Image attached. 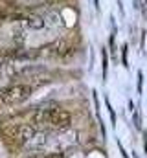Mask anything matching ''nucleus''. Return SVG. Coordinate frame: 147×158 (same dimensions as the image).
<instances>
[{
    "label": "nucleus",
    "instance_id": "f257e3e1",
    "mask_svg": "<svg viewBox=\"0 0 147 158\" xmlns=\"http://www.w3.org/2000/svg\"><path fill=\"white\" fill-rule=\"evenodd\" d=\"M37 127H33L30 121H15V123H6L0 127V134L6 140V143L11 149H24L30 140L35 136Z\"/></svg>",
    "mask_w": 147,
    "mask_h": 158
},
{
    "label": "nucleus",
    "instance_id": "f03ea898",
    "mask_svg": "<svg viewBox=\"0 0 147 158\" xmlns=\"http://www.w3.org/2000/svg\"><path fill=\"white\" fill-rule=\"evenodd\" d=\"M33 86L26 83H11L4 88H0V103L6 107H17L28 101L33 94Z\"/></svg>",
    "mask_w": 147,
    "mask_h": 158
},
{
    "label": "nucleus",
    "instance_id": "7ed1b4c3",
    "mask_svg": "<svg viewBox=\"0 0 147 158\" xmlns=\"http://www.w3.org/2000/svg\"><path fill=\"white\" fill-rule=\"evenodd\" d=\"M44 50L50 57L59 59V61H68L77 53V46L70 37H59V39L52 40Z\"/></svg>",
    "mask_w": 147,
    "mask_h": 158
},
{
    "label": "nucleus",
    "instance_id": "20e7f679",
    "mask_svg": "<svg viewBox=\"0 0 147 158\" xmlns=\"http://www.w3.org/2000/svg\"><path fill=\"white\" fill-rule=\"evenodd\" d=\"M46 127L55 131H68L72 127V114L63 107H46Z\"/></svg>",
    "mask_w": 147,
    "mask_h": 158
},
{
    "label": "nucleus",
    "instance_id": "39448f33",
    "mask_svg": "<svg viewBox=\"0 0 147 158\" xmlns=\"http://www.w3.org/2000/svg\"><path fill=\"white\" fill-rule=\"evenodd\" d=\"M22 20V26L26 30H32V31H42L48 24H46V17L37 13V11H30V13H24L19 17Z\"/></svg>",
    "mask_w": 147,
    "mask_h": 158
},
{
    "label": "nucleus",
    "instance_id": "423d86ee",
    "mask_svg": "<svg viewBox=\"0 0 147 158\" xmlns=\"http://www.w3.org/2000/svg\"><path fill=\"white\" fill-rule=\"evenodd\" d=\"M39 158H66V155H65V151H53V153L40 155Z\"/></svg>",
    "mask_w": 147,
    "mask_h": 158
},
{
    "label": "nucleus",
    "instance_id": "0eeeda50",
    "mask_svg": "<svg viewBox=\"0 0 147 158\" xmlns=\"http://www.w3.org/2000/svg\"><path fill=\"white\" fill-rule=\"evenodd\" d=\"M107 68H109V61H107V52H103V77L107 79Z\"/></svg>",
    "mask_w": 147,
    "mask_h": 158
},
{
    "label": "nucleus",
    "instance_id": "6e6552de",
    "mask_svg": "<svg viewBox=\"0 0 147 158\" xmlns=\"http://www.w3.org/2000/svg\"><path fill=\"white\" fill-rule=\"evenodd\" d=\"M7 17H9V15H7L6 7H2V6H0V24H2V22H6V20H7Z\"/></svg>",
    "mask_w": 147,
    "mask_h": 158
},
{
    "label": "nucleus",
    "instance_id": "1a4fd4ad",
    "mask_svg": "<svg viewBox=\"0 0 147 158\" xmlns=\"http://www.w3.org/2000/svg\"><path fill=\"white\" fill-rule=\"evenodd\" d=\"M123 66H127V46H123Z\"/></svg>",
    "mask_w": 147,
    "mask_h": 158
}]
</instances>
